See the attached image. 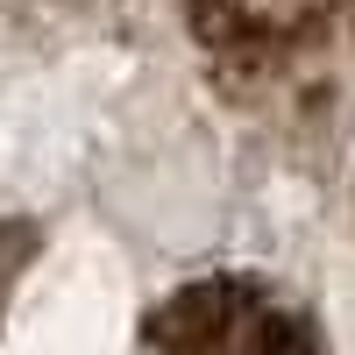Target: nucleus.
<instances>
[{"instance_id":"obj_1","label":"nucleus","mask_w":355,"mask_h":355,"mask_svg":"<svg viewBox=\"0 0 355 355\" xmlns=\"http://www.w3.org/2000/svg\"><path fill=\"white\" fill-rule=\"evenodd\" d=\"M128 334V277L100 234H64L8 306V355H114Z\"/></svg>"}]
</instances>
